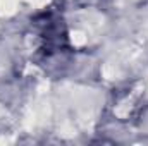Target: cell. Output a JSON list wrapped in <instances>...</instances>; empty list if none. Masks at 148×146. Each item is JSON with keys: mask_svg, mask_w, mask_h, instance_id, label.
I'll return each mask as SVG.
<instances>
[{"mask_svg": "<svg viewBox=\"0 0 148 146\" xmlns=\"http://www.w3.org/2000/svg\"><path fill=\"white\" fill-rule=\"evenodd\" d=\"M134 120H136L138 131H140L143 136H148V105H145V107H141V108L138 110Z\"/></svg>", "mask_w": 148, "mask_h": 146, "instance_id": "obj_2", "label": "cell"}, {"mask_svg": "<svg viewBox=\"0 0 148 146\" xmlns=\"http://www.w3.org/2000/svg\"><path fill=\"white\" fill-rule=\"evenodd\" d=\"M33 41L41 60L59 59L69 48L67 31L62 17L55 12H45L33 23Z\"/></svg>", "mask_w": 148, "mask_h": 146, "instance_id": "obj_1", "label": "cell"}]
</instances>
